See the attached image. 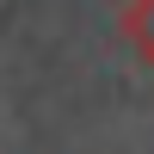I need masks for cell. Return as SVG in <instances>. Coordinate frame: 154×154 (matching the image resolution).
I'll return each mask as SVG.
<instances>
[{"label":"cell","instance_id":"6da1fadb","mask_svg":"<svg viewBox=\"0 0 154 154\" xmlns=\"http://www.w3.org/2000/svg\"><path fill=\"white\" fill-rule=\"evenodd\" d=\"M123 37L136 43L142 62H154V0H130L123 6Z\"/></svg>","mask_w":154,"mask_h":154}]
</instances>
